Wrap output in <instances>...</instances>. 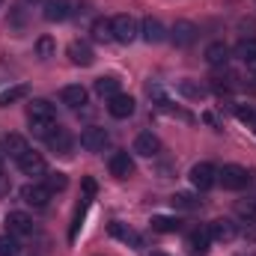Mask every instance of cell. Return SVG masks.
I'll use <instances>...</instances> for the list:
<instances>
[{
	"label": "cell",
	"instance_id": "ab89813d",
	"mask_svg": "<svg viewBox=\"0 0 256 256\" xmlns=\"http://www.w3.org/2000/svg\"><path fill=\"white\" fill-rule=\"evenodd\" d=\"M0 158H3V146H0Z\"/></svg>",
	"mask_w": 256,
	"mask_h": 256
},
{
	"label": "cell",
	"instance_id": "d590c367",
	"mask_svg": "<svg viewBox=\"0 0 256 256\" xmlns=\"http://www.w3.org/2000/svg\"><path fill=\"white\" fill-rule=\"evenodd\" d=\"M36 51H39V57H42V60H48V57L54 54V42H51L48 36H42V39H39V45H36Z\"/></svg>",
	"mask_w": 256,
	"mask_h": 256
},
{
	"label": "cell",
	"instance_id": "4316f807",
	"mask_svg": "<svg viewBox=\"0 0 256 256\" xmlns=\"http://www.w3.org/2000/svg\"><path fill=\"white\" fill-rule=\"evenodd\" d=\"M96 92L104 96V98H114V96L120 92V78H114V74H102V78L96 80Z\"/></svg>",
	"mask_w": 256,
	"mask_h": 256
},
{
	"label": "cell",
	"instance_id": "f35d334b",
	"mask_svg": "<svg viewBox=\"0 0 256 256\" xmlns=\"http://www.w3.org/2000/svg\"><path fill=\"white\" fill-rule=\"evenodd\" d=\"M248 68H250V72H256V60H254V63H250V66H248Z\"/></svg>",
	"mask_w": 256,
	"mask_h": 256
},
{
	"label": "cell",
	"instance_id": "4dcf8cb0",
	"mask_svg": "<svg viewBox=\"0 0 256 256\" xmlns=\"http://www.w3.org/2000/svg\"><path fill=\"white\" fill-rule=\"evenodd\" d=\"M18 238L15 236H0V256H18Z\"/></svg>",
	"mask_w": 256,
	"mask_h": 256
},
{
	"label": "cell",
	"instance_id": "30bf717a",
	"mask_svg": "<svg viewBox=\"0 0 256 256\" xmlns=\"http://www.w3.org/2000/svg\"><path fill=\"white\" fill-rule=\"evenodd\" d=\"M196 24H191V21H176L173 24V30H170V42L176 45V48H188V45H194L196 42Z\"/></svg>",
	"mask_w": 256,
	"mask_h": 256
},
{
	"label": "cell",
	"instance_id": "3957f363",
	"mask_svg": "<svg viewBox=\"0 0 256 256\" xmlns=\"http://www.w3.org/2000/svg\"><path fill=\"white\" fill-rule=\"evenodd\" d=\"M110 24H114V42L131 45L140 36V24L134 15H116V18H110Z\"/></svg>",
	"mask_w": 256,
	"mask_h": 256
},
{
	"label": "cell",
	"instance_id": "e575fe53",
	"mask_svg": "<svg viewBox=\"0 0 256 256\" xmlns=\"http://www.w3.org/2000/svg\"><path fill=\"white\" fill-rule=\"evenodd\" d=\"M236 212H238L242 218H256V200H242V202H236Z\"/></svg>",
	"mask_w": 256,
	"mask_h": 256
},
{
	"label": "cell",
	"instance_id": "83f0119b",
	"mask_svg": "<svg viewBox=\"0 0 256 256\" xmlns=\"http://www.w3.org/2000/svg\"><path fill=\"white\" fill-rule=\"evenodd\" d=\"M152 230L155 232H179L182 230V220L179 218H167V214H155L152 218Z\"/></svg>",
	"mask_w": 256,
	"mask_h": 256
},
{
	"label": "cell",
	"instance_id": "cb8c5ba5",
	"mask_svg": "<svg viewBox=\"0 0 256 256\" xmlns=\"http://www.w3.org/2000/svg\"><path fill=\"white\" fill-rule=\"evenodd\" d=\"M232 54H236L244 66H250L256 60V39H254V36H244V39L232 48Z\"/></svg>",
	"mask_w": 256,
	"mask_h": 256
},
{
	"label": "cell",
	"instance_id": "5b68a950",
	"mask_svg": "<svg viewBox=\"0 0 256 256\" xmlns=\"http://www.w3.org/2000/svg\"><path fill=\"white\" fill-rule=\"evenodd\" d=\"M208 236H212V242H218V244H230V242L238 238V226H236L230 218H218V220L208 224Z\"/></svg>",
	"mask_w": 256,
	"mask_h": 256
},
{
	"label": "cell",
	"instance_id": "4fadbf2b",
	"mask_svg": "<svg viewBox=\"0 0 256 256\" xmlns=\"http://www.w3.org/2000/svg\"><path fill=\"white\" fill-rule=\"evenodd\" d=\"M6 230H9V236H33V218L30 214H24V212H9L6 214Z\"/></svg>",
	"mask_w": 256,
	"mask_h": 256
},
{
	"label": "cell",
	"instance_id": "52a82bcc",
	"mask_svg": "<svg viewBox=\"0 0 256 256\" xmlns=\"http://www.w3.org/2000/svg\"><path fill=\"white\" fill-rule=\"evenodd\" d=\"M108 143H110V134H108L104 128H98V126L84 128V134H80V146H84L86 152H104Z\"/></svg>",
	"mask_w": 256,
	"mask_h": 256
},
{
	"label": "cell",
	"instance_id": "7402d4cb",
	"mask_svg": "<svg viewBox=\"0 0 256 256\" xmlns=\"http://www.w3.org/2000/svg\"><path fill=\"white\" fill-rule=\"evenodd\" d=\"M27 149H30V146H27V140H24L21 134H6V140H3V152H6L9 158H15V161H18Z\"/></svg>",
	"mask_w": 256,
	"mask_h": 256
},
{
	"label": "cell",
	"instance_id": "8d00e7d4",
	"mask_svg": "<svg viewBox=\"0 0 256 256\" xmlns=\"http://www.w3.org/2000/svg\"><path fill=\"white\" fill-rule=\"evenodd\" d=\"M84 194H86V200H92V194H96V182L92 179H84Z\"/></svg>",
	"mask_w": 256,
	"mask_h": 256
},
{
	"label": "cell",
	"instance_id": "484cf974",
	"mask_svg": "<svg viewBox=\"0 0 256 256\" xmlns=\"http://www.w3.org/2000/svg\"><path fill=\"white\" fill-rule=\"evenodd\" d=\"M27 96H30V86H27V84H15V86H9V90L0 92V108H9V104L21 102V98H27Z\"/></svg>",
	"mask_w": 256,
	"mask_h": 256
},
{
	"label": "cell",
	"instance_id": "836d02e7",
	"mask_svg": "<svg viewBox=\"0 0 256 256\" xmlns=\"http://www.w3.org/2000/svg\"><path fill=\"white\" fill-rule=\"evenodd\" d=\"M236 116H238L242 122H248V126L256 128V108H250V104H248V108H244V104H238V108H236Z\"/></svg>",
	"mask_w": 256,
	"mask_h": 256
},
{
	"label": "cell",
	"instance_id": "74e56055",
	"mask_svg": "<svg viewBox=\"0 0 256 256\" xmlns=\"http://www.w3.org/2000/svg\"><path fill=\"white\" fill-rule=\"evenodd\" d=\"M27 3H36V6H39V3H42V6H45V3H48V0H27Z\"/></svg>",
	"mask_w": 256,
	"mask_h": 256
},
{
	"label": "cell",
	"instance_id": "5bb4252c",
	"mask_svg": "<svg viewBox=\"0 0 256 256\" xmlns=\"http://www.w3.org/2000/svg\"><path fill=\"white\" fill-rule=\"evenodd\" d=\"M108 170H110L114 179H131L134 176V161H131L128 152H114L110 161H108Z\"/></svg>",
	"mask_w": 256,
	"mask_h": 256
},
{
	"label": "cell",
	"instance_id": "44dd1931",
	"mask_svg": "<svg viewBox=\"0 0 256 256\" xmlns=\"http://www.w3.org/2000/svg\"><path fill=\"white\" fill-rule=\"evenodd\" d=\"M176 92L185 96V98H191V102H202V98L208 96V90H206L202 84H196V80H179V84H176Z\"/></svg>",
	"mask_w": 256,
	"mask_h": 256
},
{
	"label": "cell",
	"instance_id": "ac0fdd59",
	"mask_svg": "<svg viewBox=\"0 0 256 256\" xmlns=\"http://www.w3.org/2000/svg\"><path fill=\"white\" fill-rule=\"evenodd\" d=\"M66 54H68V60L74 66H92L96 63V54H92V48H90L86 42H72V45L66 48Z\"/></svg>",
	"mask_w": 256,
	"mask_h": 256
},
{
	"label": "cell",
	"instance_id": "9a60e30c",
	"mask_svg": "<svg viewBox=\"0 0 256 256\" xmlns=\"http://www.w3.org/2000/svg\"><path fill=\"white\" fill-rule=\"evenodd\" d=\"M140 36H143V42L158 45V42L167 39V30H164V24H161L158 18H143V21H140Z\"/></svg>",
	"mask_w": 256,
	"mask_h": 256
},
{
	"label": "cell",
	"instance_id": "60d3db41",
	"mask_svg": "<svg viewBox=\"0 0 256 256\" xmlns=\"http://www.w3.org/2000/svg\"><path fill=\"white\" fill-rule=\"evenodd\" d=\"M0 6H3V0H0Z\"/></svg>",
	"mask_w": 256,
	"mask_h": 256
},
{
	"label": "cell",
	"instance_id": "2e32d148",
	"mask_svg": "<svg viewBox=\"0 0 256 256\" xmlns=\"http://www.w3.org/2000/svg\"><path fill=\"white\" fill-rule=\"evenodd\" d=\"M230 45L226 42H208L206 45V63L212 66V68H220V66L230 63Z\"/></svg>",
	"mask_w": 256,
	"mask_h": 256
},
{
	"label": "cell",
	"instance_id": "8fae6325",
	"mask_svg": "<svg viewBox=\"0 0 256 256\" xmlns=\"http://www.w3.org/2000/svg\"><path fill=\"white\" fill-rule=\"evenodd\" d=\"M45 143H48V149L51 152H57V155H72V134L66 131V128H51L48 134H45Z\"/></svg>",
	"mask_w": 256,
	"mask_h": 256
},
{
	"label": "cell",
	"instance_id": "d6986e66",
	"mask_svg": "<svg viewBox=\"0 0 256 256\" xmlns=\"http://www.w3.org/2000/svg\"><path fill=\"white\" fill-rule=\"evenodd\" d=\"M108 232L114 236V238H120L122 244H131V248H143V238L128 226V224H120V220H114L110 226H108Z\"/></svg>",
	"mask_w": 256,
	"mask_h": 256
},
{
	"label": "cell",
	"instance_id": "d4e9b609",
	"mask_svg": "<svg viewBox=\"0 0 256 256\" xmlns=\"http://www.w3.org/2000/svg\"><path fill=\"white\" fill-rule=\"evenodd\" d=\"M90 33H92L96 42H114V24H110V18H96L92 27H90Z\"/></svg>",
	"mask_w": 256,
	"mask_h": 256
},
{
	"label": "cell",
	"instance_id": "6da1fadb",
	"mask_svg": "<svg viewBox=\"0 0 256 256\" xmlns=\"http://www.w3.org/2000/svg\"><path fill=\"white\" fill-rule=\"evenodd\" d=\"M27 116H30V128H33V134H39V137H45L51 128H57V110H54V104L45 102V98L30 102Z\"/></svg>",
	"mask_w": 256,
	"mask_h": 256
},
{
	"label": "cell",
	"instance_id": "f1b7e54d",
	"mask_svg": "<svg viewBox=\"0 0 256 256\" xmlns=\"http://www.w3.org/2000/svg\"><path fill=\"white\" fill-rule=\"evenodd\" d=\"M170 206H173V208H179V212H196V208H200V200H196V196H194V194H173V196H170Z\"/></svg>",
	"mask_w": 256,
	"mask_h": 256
},
{
	"label": "cell",
	"instance_id": "ffe728a7",
	"mask_svg": "<svg viewBox=\"0 0 256 256\" xmlns=\"http://www.w3.org/2000/svg\"><path fill=\"white\" fill-rule=\"evenodd\" d=\"M45 18L48 21H66V18H72V3L68 0H48L45 3Z\"/></svg>",
	"mask_w": 256,
	"mask_h": 256
},
{
	"label": "cell",
	"instance_id": "d6a6232c",
	"mask_svg": "<svg viewBox=\"0 0 256 256\" xmlns=\"http://www.w3.org/2000/svg\"><path fill=\"white\" fill-rule=\"evenodd\" d=\"M45 185L54 191H66V185H68V179H66V173H48V179H45Z\"/></svg>",
	"mask_w": 256,
	"mask_h": 256
},
{
	"label": "cell",
	"instance_id": "8992f818",
	"mask_svg": "<svg viewBox=\"0 0 256 256\" xmlns=\"http://www.w3.org/2000/svg\"><path fill=\"white\" fill-rule=\"evenodd\" d=\"M15 164H18V170H21L24 176H30V179H33V176H45V173H48L45 158H42L39 152H33V149H27V152H24Z\"/></svg>",
	"mask_w": 256,
	"mask_h": 256
},
{
	"label": "cell",
	"instance_id": "ba28073f",
	"mask_svg": "<svg viewBox=\"0 0 256 256\" xmlns=\"http://www.w3.org/2000/svg\"><path fill=\"white\" fill-rule=\"evenodd\" d=\"M134 110H137V102L126 92H116L114 98H108V114L114 120H128V116H134Z\"/></svg>",
	"mask_w": 256,
	"mask_h": 256
},
{
	"label": "cell",
	"instance_id": "1f68e13d",
	"mask_svg": "<svg viewBox=\"0 0 256 256\" xmlns=\"http://www.w3.org/2000/svg\"><path fill=\"white\" fill-rule=\"evenodd\" d=\"M238 236L244 238V242H250V244H256V218H248L242 226H238Z\"/></svg>",
	"mask_w": 256,
	"mask_h": 256
},
{
	"label": "cell",
	"instance_id": "7c38bea8",
	"mask_svg": "<svg viewBox=\"0 0 256 256\" xmlns=\"http://www.w3.org/2000/svg\"><path fill=\"white\" fill-rule=\"evenodd\" d=\"M134 155H140V158H155L158 152H161V140L152 134V131H143V134H137L134 137Z\"/></svg>",
	"mask_w": 256,
	"mask_h": 256
},
{
	"label": "cell",
	"instance_id": "603a6c76",
	"mask_svg": "<svg viewBox=\"0 0 256 256\" xmlns=\"http://www.w3.org/2000/svg\"><path fill=\"white\" fill-rule=\"evenodd\" d=\"M208 244H212V236H208V226L206 230H194L188 232V248H191L194 254H208Z\"/></svg>",
	"mask_w": 256,
	"mask_h": 256
},
{
	"label": "cell",
	"instance_id": "7a4b0ae2",
	"mask_svg": "<svg viewBox=\"0 0 256 256\" xmlns=\"http://www.w3.org/2000/svg\"><path fill=\"white\" fill-rule=\"evenodd\" d=\"M218 185H224V191H242L250 185V173L242 164H224L218 170Z\"/></svg>",
	"mask_w": 256,
	"mask_h": 256
},
{
	"label": "cell",
	"instance_id": "277c9868",
	"mask_svg": "<svg viewBox=\"0 0 256 256\" xmlns=\"http://www.w3.org/2000/svg\"><path fill=\"white\" fill-rule=\"evenodd\" d=\"M188 179H191V185L196 188V191H208V188L218 185V167L208 164V161H200V164H194L191 167Z\"/></svg>",
	"mask_w": 256,
	"mask_h": 256
},
{
	"label": "cell",
	"instance_id": "9c48e42d",
	"mask_svg": "<svg viewBox=\"0 0 256 256\" xmlns=\"http://www.w3.org/2000/svg\"><path fill=\"white\" fill-rule=\"evenodd\" d=\"M21 200L30 202V206H36V208H45L51 202V188L42 185V182H30V185L21 188Z\"/></svg>",
	"mask_w": 256,
	"mask_h": 256
},
{
	"label": "cell",
	"instance_id": "e0dca14e",
	"mask_svg": "<svg viewBox=\"0 0 256 256\" xmlns=\"http://www.w3.org/2000/svg\"><path fill=\"white\" fill-rule=\"evenodd\" d=\"M60 102H63L66 108L78 110V108H84V104H86V90H84L80 84H68V86L60 90Z\"/></svg>",
	"mask_w": 256,
	"mask_h": 256
},
{
	"label": "cell",
	"instance_id": "f546056e",
	"mask_svg": "<svg viewBox=\"0 0 256 256\" xmlns=\"http://www.w3.org/2000/svg\"><path fill=\"white\" fill-rule=\"evenodd\" d=\"M86 206H90V200L84 196V200H80V206L74 208V220H72V230H68V238H74V236H78V230H80V220H84V214H86Z\"/></svg>",
	"mask_w": 256,
	"mask_h": 256
}]
</instances>
